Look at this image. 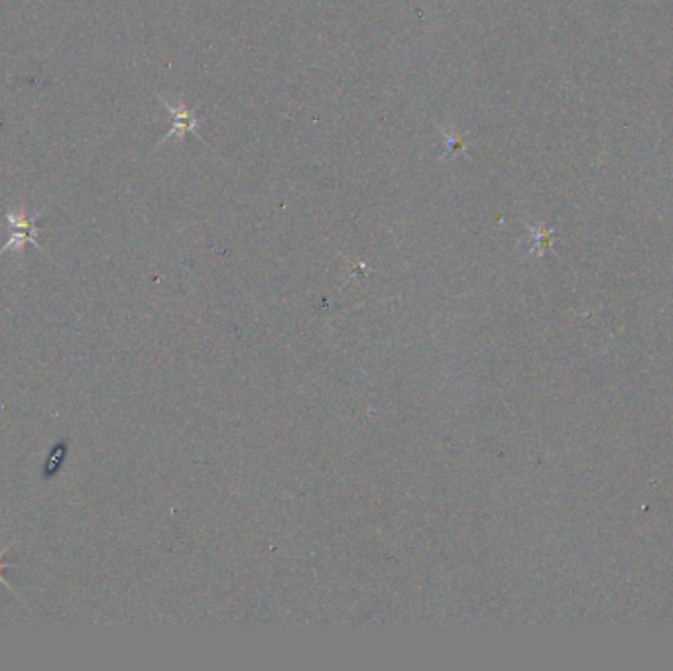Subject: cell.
<instances>
[{
	"instance_id": "1",
	"label": "cell",
	"mask_w": 673,
	"mask_h": 671,
	"mask_svg": "<svg viewBox=\"0 0 673 671\" xmlns=\"http://www.w3.org/2000/svg\"><path fill=\"white\" fill-rule=\"evenodd\" d=\"M42 217V211L36 213H26V209H18V211H8L6 213V227H8V241L0 248V254H4L6 250H16L22 252L26 244L36 246L40 252H46L44 246L38 243V219Z\"/></svg>"
},
{
	"instance_id": "3",
	"label": "cell",
	"mask_w": 673,
	"mask_h": 671,
	"mask_svg": "<svg viewBox=\"0 0 673 671\" xmlns=\"http://www.w3.org/2000/svg\"><path fill=\"white\" fill-rule=\"evenodd\" d=\"M8 549L10 548L2 549V551H0V583H2V585H4V587L10 591V593H14V589H12V587L6 583V579L2 577V571H4V569H12V565H8V563H4V561H2V557H4V553H6ZM14 595H16V593H14Z\"/></svg>"
},
{
	"instance_id": "2",
	"label": "cell",
	"mask_w": 673,
	"mask_h": 671,
	"mask_svg": "<svg viewBox=\"0 0 673 671\" xmlns=\"http://www.w3.org/2000/svg\"><path fill=\"white\" fill-rule=\"evenodd\" d=\"M162 105L168 109V113H170V117H172V128H170V132L164 136V142L170 140V138H176V136L182 138L187 132L197 134L199 117H197V113H195L193 109H187L184 103H180V105H172V103H168V101H164V99H162Z\"/></svg>"
}]
</instances>
